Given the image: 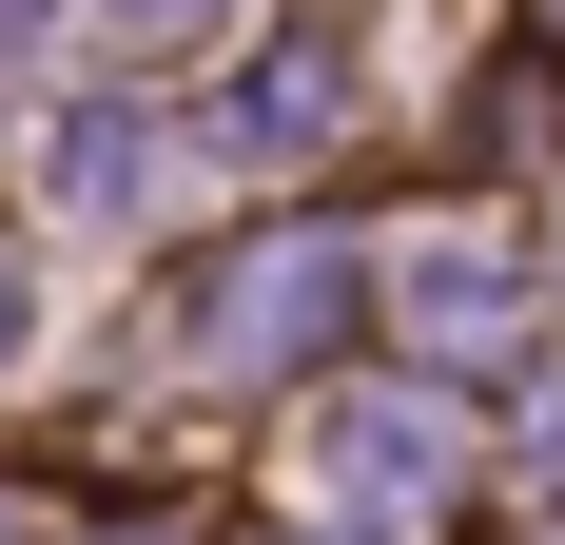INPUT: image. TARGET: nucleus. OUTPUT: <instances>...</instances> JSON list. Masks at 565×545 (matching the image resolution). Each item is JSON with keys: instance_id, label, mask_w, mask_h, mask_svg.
<instances>
[{"instance_id": "f03ea898", "label": "nucleus", "mask_w": 565, "mask_h": 545, "mask_svg": "<svg viewBox=\"0 0 565 545\" xmlns=\"http://www.w3.org/2000/svg\"><path fill=\"white\" fill-rule=\"evenodd\" d=\"M409 312H429V351H508V312H488V254H468V234H429V254H409Z\"/></svg>"}, {"instance_id": "f257e3e1", "label": "nucleus", "mask_w": 565, "mask_h": 545, "mask_svg": "<svg viewBox=\"0 0 565 545\" xmlns=\"http://www.w3.org/2000/svg\"><path fill=\"white\" fill-rule=\"evenodd\" d=\"M332 292H351V234H274V254H234L215 272V331H195V371H292L312 331H332Z\"/></svg>"}, {"instance_id": "7ed1b4c3", "label": "nucleus", "mask_w": 565, "mask_h": 545, "mask_svg": "<svg viewBox=\"0 0 565 545\" xmlns=\"http://www.w3.org/2000/svg\"><path fill=\"white\" fill-rule=\"evenodd\" d=\"M117 20H195V0H117Z\"/></svg>"}]
</instances>
